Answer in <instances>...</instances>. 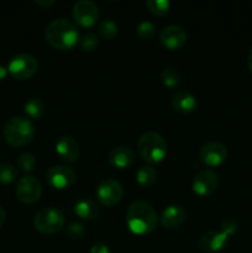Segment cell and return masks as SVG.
I'll return each instance as SVG.
<instances>
[{
	"instance_id": "44dd1931",
	"label": "cell",
	"mask_w": 252,
	"mask_h": 253,
	"mask_svg": "<svg viewBox=\"0 0 252 253\" xmlns=\"http://www.w3.org/2000/svg\"><path fill=\"white\" fill-rule=\"evenodd\" d=\"M24 109L25 113H26V115L29 116V118L36 119V120L41 119L42 116H43L44 110H46L43 101L39 98L29 99V100L25 103Z\"/></svg>"
},
{
	"instance_id": "d4e9b609",
	"label": "cell",
	"mask_w": 252,
	"mask_h": 253,
	"mask_svg": "<svg viewBox=\"0 0 252 253\" xmlns=\"http://www.w3.org/2000/svg\"><path fill=\"white\" fill-rule=\"evenodd\" d=\"M17 178V169L11 163H1L0 165V183L10 184Z\"/></svg>"
},
{
	"instance_id": "5bb4252c",
	"label": "cell",
	"mask_w": 252,
	"mask_h": 253,
	"mask_svg": "<svg viewBox=\"0 0 252 253\" xmlns=\"http://www.w3.org/2000/svg\"><path fill=\"white\" fill-rule=\"evenodd\" d=\"M227 236L225 232L220 231H208L203 234L199 239V247L205 252H219L226 246Z\"/></svg>"
},
{
	"instance_id": "ba28073f",
	"label": "cell",
	"mask_w": 252,
	"mask_h": 253,
	"mask_svg": "<svg viewBox=\"0 0 252 253\" xmlns=\"http://www.w3.org/2000/svg\"><path fill=\"white\" fill-rule=\"evenodd\" d=\"M74 21L83 27H90L98 21L99 7L91 0H79L74 2L72 9Z\"/></svg>"
},
{
	"instance_id": "4316f807",
	"label": "cell",
	"mask_w": 252,
	"mask_h": 253,
	"mask_svg": "<svg viewBox=\"0 0 252 253\" xmlns=\"http://www.w3.org/2000/svg\"><path fill=\"white\" fill-rule=\"evenodd\" d=\"M36 158L32 153L30 152H22L21 155L17 157V167L24 172L30 173L36 168Z\"/></svg>"
},
{
	"instance_id": "7402d4cb",
	"label": "cell",
	"mask_w": 252,
	"mask_h": 253,
	"mask_svg": "<svg viewBox=\"0 0 252 253\" xmlns=\"http://www.w3.org/2000/svg\"><path fill=\"white\" fill-rule=\"evenodd\" d=\"M161 79H162L163 84L166 86H177L178 84L182 81V76H180L179 71L174 67H165V68L161 71Z\"/></svg>"
},
{
	"instance_id": "5b68a950",
	"label": "cell",
	"mask_w": 252,
	"mask_h": 253,
	"mask_svg": "<svg viewBox=\"0 0 252 253\" xmlns=\"http://www.w3.org/2000/svg\"><path fill=\"white\" fill-rule=\"evenodd\" d=\"M34 226L37 231L44 235H53L59 232L64 226L63 212L58 208H43L35 215Z\"/></svg>"
},
{
	"instance_id": "1f68e13d",
	"label": "cell",
	"mask_w": 252,
	"mask_h": 253,
	"mask_svg": "<svg viewBox=\"0 0 252 253\" xmlns=\"http://www.w3.org/2000/svg\"><path fill=\"white\" fill-rule=\"evenodd\" d=\"M36 4H39L40 6L43 7H49L52 6L53 4H56V0H36Z\"/></svg>"
},
{
	"instance_id": "3957f363",
	"label": "cell",
	"mask_w": 252,
	"mask_h": 253,
	"mask_svg": "<svg viewBox=\"0 0 252 253\" xmlns=\"http://www.w3.org/2000/svg\"><path fill=\"white\" fill-rule=\"evenodd\" d=\"M2 133L10 146L22 147L35 137V125L27 116H12L5 123Z\"/></svg>"
},
{
	"instance_id": "6da1fadb",
	"label": "cell",
	"mask_w": 252,
	"mask_h": 253,
	"mask_svg": "<svg viewBox=\"0 0 252 253\" xmlns=\"http://www.w3.org/2000/svg\"><path fill=\"white\" fill-rule=\"evenodd\" d=\"M126 224L133 234H150L157 225V212L148 202L135 200L126 212Z\"/></svg>"
},
{
	"instance_id": "e0dca14e",
	"label": "cell",
	"mask_w": 252,
	"mask_h": 253,
	"mask_svg": "<svg viewBox=\"0 0 252 253\" xmlns=\"http://www.w3.org/2000/svg\"><path fill=\"white\" fill-rule=\"evenodd\" d=\"M187 219V212L180 205H169L166 208L161 216L162 226L166 229H177Z\"/></svg>"
},
{
	"instance_id": "836d02e7",
	"label": "cell",
	"mask_w": 252,
	"mask_h": 253,
	"mask_svg": "<svg viewBox=\"0 0 252 253\" xmlns=\"http://www.w3.org/2000/svg\"><path fill=\"white\" fill-rule=\"evenodd\" d=\"M6 76H7V68L0 64V81L5 79V77Z\"/></svg>"
},
{
	"instance_id": "cb8c5ba5",
	"label": "cell",
	"mask_w": 252,
	"mask_h": 253,
	"mask_svg": "<svg viewBox=\"0 0 252 253\" xmlns=\"http://www.w3.org/2000/svg\"><path fill=\"white\" fill-rule=\"evenodd\" d=\"M146 6L150 10L151 14L156 16H162L169 11L170 2L168 0H147Z\"/></svg>"
},
{
	"instance_id": "2e32d148",
	"label": "cell",
	"mask_w": 252,
	"mask_h": 253,
	"mask_svg": "<svg viewBox=\"0 0 252 253\" xmlns=\"http://www.w3.org/2000/svg\"><path fill=\"white\" fill-rule=\"evenodd\" d=\"M109 162L116 168H127L135 162V152L128 146H116L109 152Z\"/></svg>"
},
{
	"instance_id": "83f0119b",
	"label": "cell",
	"mask_w": 252,
	"mask_h": 253,
	"mask_svg": "<svg viewBox=\"0 0 252 253\" xmlns=\"http://www.w3.org/2000/svg\"><path fill=\"white\" fill-rule=\"evenodd\" d=\"M136 34L143 40L152 39L156 35V25L148 20H143L136 27Z\"/></svg>"
},
{
	"instance_id": "8fae6325",
	"label": "cell",
	"mask_w": 252,
	"mask_h": 253,
	"mask_svg": "<svg viewBox=\"0 0 252 253\" xmlns=\"http://www.w3.org/2000/svg\"><path fill=\"white\" fill-rule=\"evenodd\" d=\"M199 158L209 167H216L224 163L227 158V148L217 141H209L199 150Z\"/></svg>"
},
{
	"instance_id": "484cf974",
	"label": "cell",
	"mask_w": 252,
	"mask_h": 253,
	"mask_svg": "<svg viewBox=\"0 0 252 253\" xmlns=\"http://www.w3.org/2000/svg\"><path fill=\"white\" fill-rule=\"evenodd\" d=\"M78 44L85 52L95 51L99 46V37L93 32H86L83 36L79 37Z\"/></svg>"
},
{
	"instance_id": "277c9868",
	"label": "cell",
	"mask_w": 252,
	"mask_h": 253,
	"mask_svg": "<svg viewBox=\"0 0 252 253\" xmlns=\"http://www.w3.org/2000/svg\"><path fill=\"white\" fill-rule=\"evenodd\" d=\"M137 151L146 162L158 163L166 157L167 143L158 132L147 131L138 138Z\"/></svg>"
},
{
	"instance_id": "f1b7e54d",
	"label": "cell",
	"mask_w": 252,
	"mask_h": 253,
	"mask_svg": "<svg viewBox=\"0 0 252 253\" xmlns=\"http://www.w3.org/2000/svg\"><path fill=\"white\" fill-rule=\"evenodd\" d=\"M85 229H84V226L81 222H71V224L68 225V227H67V234H68V236L73 240L83 239V237L85 236Z\"/></svg>"
},
{
	"instance_id": "30bf717a",
	"label": "cell",
	"mask_w": 252,
	"mask_h": 253,
	"mask_svg": "<svg viewBox=\"0 0 252 253\" xmlns=\"http://www.w3.org/2000/svg\"><path fill=\"white\" fill-rule=\"evenodd\" d=\"M124 195V188L119 180L116 179H105L98 185L96 189V197L101 204L106 207H114L118 204Z\"/></svg>"
},
{
	"instance_id": "ffe728a7",
	"label": "cell",
	"mask_w": 252,
	"mask_h": 253,
	"mask_svg": "<svg viewBox=\"0 0 252 253\" xmlns=\"http://www.w3.org/2000/svg\"><path fill=\"white\" fill-rule=\"evenodd\" d=\"M157 172L151 165H143L136 172V180L143 188H148L156 182Z\"/></svg>"
},
{
	"instance_id": "e575fe53",
	"label": "cell",
	"mask_w": 252,
	"mask_h": 253,
	"mask_svg": "<svg viewBox=\"0 0 252 253\" xmlns=\"http://www.w3.org/2000/svg\"><path fill=\"white\" fill-rule=\"evenodd\" d=\"M247 66H249L250 71L252 72V47L249 51V53H247Z\"/></svg>"
},
{
	"instance_id": "d6986e66",
	"label": "cell",
	"mask_w": 252,
	"mask_h": 253,
	"mask_svg": "<svg viewBox=\"0 0 252 253\" xmlns=\"http://www.w3.org/2000/svg\"><path fill=\"white\" fill-rule=\"evenodd\" d=\"M74 212L81 219L94 220L100 214V208L90 198H82L74 205Z\"/></svg>"
},
{
	"instance_id": "7c38bea8",
	"label": "cell",
	"mask_w": 252,
	"mask_h": 253,
	"mask_svg": "<svg viewBox=\"0 0 252 253\" xmlns=\"http://www.w3.org/2000/svg\"><path fill=\"white\" fill-rule=\"evenodd\" d=\"M219 183L217 174L211 169L200 170L193 179V192L199 197H208L215 192Z\"/></svg>"
},
{
	"instance_id": "8992f818",
	"label": "cell",
	"mask_w": 252,
	"mask_h": 253,
	"mask_svg": "<svg viewBox=\"0 0 252 253\" xmlns=\"http://www.w3.org/2000/svg\"><path fill=\"white\" fill-rule=\"evenodd\" d=\"M39 69V61L30 53H19L12 57L7 66V72L19 81H25L34 76Z\"/></svg>"
},
{
	"instance_id": "4dcf8cb0",
	"label": "cell",
	"mask_w": 252,
	"mask_h": 253,
	"mask_svg": "<svg viewBox=\"0 0 252 253\" xmlns=\"http://www.w3.org/2000/svg\"><path fill=\"white\" fill-rule=\"evenodd\" d=\"M90 253H110V250H109V246L104 242H96L91 246Z\"/></svg>"
},
{
	"instance_id": "9c48e42d",
	"label": "cell",
	"mask_w": 252,
	"mask_h": 253,
	"mask_svg": "<svg viewBox=\"0 0 252 253\" xmlns=\"http://www.w3.org/2000/svg\"><path fill=\"white\" fill-rule=\"evenodd\" d=\"M77 179V174L73 168L64 165L53 166L46 174V180L54 189H66L71 187Z\"/></svg>"
},
{
	"instance_id": "603a6c76",
	"label": "cell",
	"mask_w": 252,
	"mask_h": 253,
	"mask_svg": "<svg viewBox=\"0 0 252 253\" xmlns=\"http://www.w3.org/2000/svg\"><path fill=\"white\" fill-rule=\"evenodd\" d=\"M98 32L101 37L106 40H113L119 34V26L114 20H101L98 25Z\"/></svg>"
},
{
	"instance_id": "9a60e30c",
	"label": "cell",
	"mask_w": 252,
	"mask_h": 253,
	"mask_svg": "<svg viewBox=\"0 0 252 253\" xmlns=\"http://www.w3.org/2000/svg\"><path fill=\"white\" fill-rule=\"evenodd\" d=\"M56 152L66 162H74L79 157V145L71 136H62L56 142Z\"/></svg>"
},
{
	"instance_id": "7a4b0ae2",
	"label": "cell",
	"mask_w": 252,
	"mask_h": 253,
	"mask_svg": "<svg viewBox=\"0 0 252 253\" xmlns=\"http://www.w3.org/2000/svg\"><path fill=\"white\" fill-rule=\"evenodd\" d=\"M44 37L52 47L64 51L73 48L78 43L79 32L71 20L57 17L47 25Z\"/></svg>"
},
{
	"instance_id": "d6a6232c",
	"label": "cell",
	"mask_w": 252,
	"mask_h": 253,
	"mask_svg": "<svg viewBox=\"0 0 252 253\" xmlns=\"http://www.w3.org/2000/svg\"><path fill=\"white\" fill-rule=\"evenodd\" d=\"M5 219H6V212H5L4 208H2L1 205H0V229H1L2 225H4Z\"/></svg>"
},
{
	"instance_id": "f546056e",
	"label": "cell",
	"mask_w": 252,
	"mask_h": 253,
	"mask_svg": "<svg viewBox=\"0 0 252 253\" xmlns=\"http://www.w3.org/2000/svg\"><path fill=\"white\" fill-rule=\"evenodd\" d=\"M237 227H239V222L234 217H227L221 222V231L225 232L227 236H231L232 234H235Z\"/></svg>"
},
{
	"instance_id": "52a82bcc",
	"label": "cell",
	"mask_w": 252,
	"mask_h": 253,
	"mask_svg": "<svg viewBox=\"0 0 252 253\" xmlns=\"http://www.w3.org/2000/svg\"><path fill=\"white\" fill-rule=\"evenodd\" d=\"M15 192L20 202L25 204H34L41 198L42 184L36 177L26 174L19 179Z\"/></svg>"
},
{
	"instance_id": "4fadbf2b",
	"label": "cell",
	"mask_w": 252,
	"mask_h": 253,
	"mask_svg": "<svg viewBox=\"0 0 252 253\" xmlns=\"http://www.w3.org/2000/svg\"><path fill=\"white\" fill-rule=\"evenodd\" d=\"M187 31L180 25H167L160 34V40L168 49H178L187 42Z\"/></svg>"
},
{
	"instance_id": "ac0fdd59",
	"label": "cell",
	"mask_w": 252,
	"mask_h": 253,
	"mask_svg": "<svg viewBox=\"0 0 252 253\" xmlns=\"http://www.w3.org/2000/svg\"><path fill=\"white\" fill-rule=\"evenodd\" d=\"M172 105L182 114H190L197 108V99L190 91L177 90L172 95Z\"/></svg>"
}]
</instances>
